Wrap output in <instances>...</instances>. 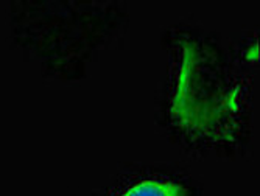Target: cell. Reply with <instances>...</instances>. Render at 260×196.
<instances>
[{
	"mask_svg": "<svg viewBox=\"0 0 260 196\" xmlns=\"http://www.w3.org/2000/svg\"><path fill=\"white\" fill-rule=\"evenodd\" d=\"M120 196H187V190L172 181L145 179L126 188Z\"/></svg>",
	"mask_w": 260,
	"mask_h": 196,
	"instance_id": "6da1fadb",
	"label": "cell"
}]
</instances>
